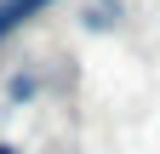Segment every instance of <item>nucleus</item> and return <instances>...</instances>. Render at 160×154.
<instances>
[{
  "mask_svg": "<svg viewBox=\"0 0 160 154\" xmlns=\"http://www.w3.org/2000/svg\"><path fill=\"white\" fill-rule=\"evenodd\" d=\"M52 6H57V0H0V40H6V34H17L34 12H52Z\"/></svg>",
  "mask_w": 160,
  "mask_h": 154,
  "instance_id": "nucleus-1",
  "label": "nucleus"
},
{
  "mask_svg": "<svg viewBox=\"0 0 160 154\" xmlns=\"http://www.w3.org/2000/svg\"><path fill=\"white\" fill-rule=\"evenodd\" d=\"M114 17H120V0H97V6H86V17H80V23L103 34V29H114Z\"/></svg>",
  "mask_w": 160,
  "mask_h": 154,
  "instance_id": "nucleus-2",
  "label": "nucleus"
},
{
  "mask_svg": "<svg viewBox=\"0 0 160 154\" xmlns=\"http://www.w3.org/2000/svg\"><path fill=\"white\" fill-rule=\"evenodd\" d=\"M0 154H12V148H0Z\"/></svg>",
  "mask_w": 160,
  "mask_h": 154,
  "instance_id": "nucleus-3",
  "label": "nucleus"
}]
</instances>
